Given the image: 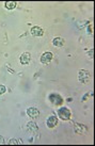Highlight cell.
<instances>
[{"label": "cell", "instance_id": "1", "mask_svg": "<svg viewBox=\"0 0 95 146\" xmlns=\"http://www.w3.org/2000/svg\"><path fill=\"white\" fill-rule=\"evenodd\" d=\"M58 115L59 117L61 118L62 121H68L70 118V109H67L65 107H62L60 108L58 111Z\"/></svg>", "mask_w": 95, "mask_h": 146}, {"label": "cell", "instance_id": "2", "mask_svg": "<svg viewBox=\"0 0 95 146\" xmlns=\"http://www.w3.org/2000/svg\"><path fill=\"white\" fill-rule=\"evenodd\" d=\"M49 100L51 102V104H54V106H60L62 105L63 99L59 94H50L49 95Z\"/></svg>", "mask_w": 95, "mask_h": 146}, {"label": "cell", "instance_id": "3", "mask_svg": "<svg viewBox=\"0 0 95 146\" xmlns=\"http://www.w3.org/2000/svg\"><path fill=\"white\" fill-rule=\"evenodd\" d=\"M52 58H54V56L51 52H44L41 57V63L42 64H49L52 60Z\"/></svg>", "mask_w": 95, "mask_h": 146}, {"label": "cell", "instance_id": "4", "mask_svg": "<svg viewBox=\"0 0 95 146\" xmlns=\"http://www.w3.org/2000/svg\"><path fill=\"white\" fill-rule=\"evenodd\" d=\"M27 114H28V116H30V117L37 118V117H39V115H40V111H39L37 108L31 107V108H28V109H27Z\"/></svg>", "mask_w": 95, "mask_h": 146}, {"label": "cell", "instance_id": "5", "mask_svg": "<svg viewBox=\"0 0 95 146\" xmlns=\"http://www.w3.org/2000/svg\"><path fill=\"white\" fill-rule=\"evenodd\" d=\"M57 124H58V118H57V116L50 115L49 117H48V119H47V127L48 128H54V127L57 126Z\"/></svg>", "mask_w": 95, "mask_h": 146}, {"label": "cell", "instance_id": "6", "mask_svg": "<svg viewBox=\"0 0 95 146\" xmlns=\"http://www.w3.org/2000/svg\"><path fill=\"white\" fill-rule=\"evenodd\" d=\"M31 34H32L33 36H43V34H44V30L40 27H37V26H34L31 28Z\"/></svg>", "mask_w": 95, "mask_h": 146}, {"label": "cell", "instance_id": "7", "mask_svg": "<svg viewBox=\"0 0 95 146\" xmlns=\"http://www.w3.org/2000/svg\"><path fill=\"white\" fill-rule=\"evenodd\" d=\"M30 59H31V56H30L29 52L21 53V63L23 65H27L30 62Z\"/></svg>", "mask_w": 95, "mask_h": 146}, {"label": "cell", "instance_id": "8", "mask_svg": "<svg viewBox=\"0 0 95 146\" xmlns=\"http://www.w3.org/2000/svg\"><path fill=\"white\" fill-rule=\"evenodd\" d=\"M52 44L56 46V47H62L64 45V40L62 37H54L52 40Z\"/></svg>", "mask_w": 95, "mask_h": 146}, {"label": "cell", "instance_id": "9", "mask_svg": "<svg viewBox=\"0 0 95 146\" xmlns=\"http://www.w3.org/2000/svg\"><path fill=\"white\" fill-rule=\"evenodd\" d=\"M27 129L29 130L30 132H37L39 128H37V126L35 123L30 122V123H28V125H27Z\"/></svg>", "mask_w": 95, "mask_h": 146}, {"label": "cell", "instance_id": "10", "mask_svg": "<svg viewBox=\"0 0 95 146\" xmlns=\"http://www.w3.org/2000/svg\"><path fill=\"white\" fill-rule=\"evenodd\" d=\"M75 131H77L79 133H83V132L87 131V128L83 127L81 124H75Z\"/></svg>", "mask_w": 95, "mask_h": 146}, {"label": "cell", "instance_id": "11", "mask_svg": "<svg viewBox=\"0 0 95 146\" xmlns=\"http://www.w3.org/2000/svg\"><path fill=\"white\" fill-rule=\"evenodd\" d=\"M4 5H5V8L8 9V10H13V9L16 8L17 3L15 1H7V2L4 3Z\"/></svg>", "mask_w": 95, "mask_h": 146}, {"label": "cell", "instance_id": "12", "mask_svg": "<svg viewBox=\"0 0 95 146\" xmlns=\"http://www.w3.org/2000/svg\"><path fill=\"white\" fill-rule=\"evenodd\" d=\"M5 92H7L5 86H4V85H0V95H3Z\"/></svg>", "mask_w": 95, "mask_h": 146}, {"label": "cell", "instance_id": "13", "mask_svg": "<svg viewBox=\"0 0 95 146\" xmlns=\"http://www.w3.org/2000/svg\"><path fill=\"white\" fill-rule=\"evenodd\" d=\"M9 144H17V141L16 140H14V139H12V140L9 142Z\"/></svg>", "mask_w": 95, "mask_h": 146}, {"label": "cell", "instance_id": "14", "mask_svg": "<svg viewBox=\"0 0 95 146\" xmlns=\"http://www.w3.org/2000/svg\"><path fill=\"white\" fill-rule=\"evenodd\" d=\"M0 144H4V139L2 137H0Z\"/></svg>", "mask_w": 95, "mask_h": 146}]
</instances>
